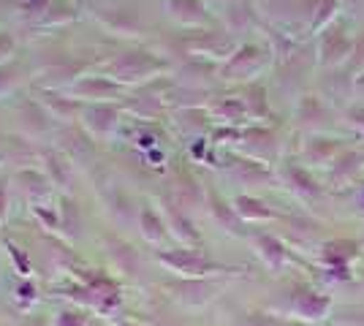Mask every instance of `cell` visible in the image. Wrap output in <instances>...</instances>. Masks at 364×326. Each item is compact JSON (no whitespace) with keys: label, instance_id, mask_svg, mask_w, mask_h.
<instances>
[{"label":"cell","instance_id":"6da1fadb","mask_svg":"<svg viewBox=\"0 0 364 326\" xmlns=\"http://www.w3.org/2000/svg\"><path fill=\"white\" fill-rule=\"evenodd\" d=\"M294 308L302 313V315H307V318H318V315H323V310L329 308V302H326L323 296H318V294L302 291V294L294 299Z\"/></svg>","mask_w":364,"mask_h":326},{"label":"cell","instance_id":"7a4b0ae2","mask_svg":"<svg viewBox=\"0 0 364 326\" xmlns=\"http://www.w3.org/2000/svg\"><path fill=\"white\" fill-rule=\"evenodd\" d=\"M58 326H85V321L74 315V313H63V318L58 321Z\"/></svg>","mask_w":364,"mask_h":326}]
</instances>
